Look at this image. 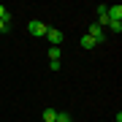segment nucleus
Returning <instances> with one entry per match:
<instances>
[{"label": "nucleus", "mask_w": 122, "mask_h": 122, "mask_svg": "<svg viewBox=\"0 0 122 122\" xmlns=\"http://www.w3.org/2000/svg\"><path fill=\"white\" fill-rule=\"evenodd\" d=\"M87 35H90V38H92V41H95V44H100V41H103V38H106V35H103V30H100V27H98L95 22H92V25H90V30H87Z\"/></svg>", "instance_id": "4"}, {"label": "nucleus", "mask_w": 122, "mask_h": 122, "mask_svg": "<svg viewBox=\"0 0 122 122\" xmlns=\"http://www.w3.org/2000/svg\"><path fill=\"white\" fill-rule=\"evenodd\" d=\"M0 19H5V22H11V16H8V11H5V5H0Z\"/></svg>", "instance_id": "10"}, {"label": "nucleus", "mask_w": 122, "mask_h": 122, "mask_svg": "<svg viewBox=\"0 0 122 122\" xmlns=\"http://www.w3.org/2000/svg\"><path fill=\"white\" fill-rule=\"evenodd\" d=\"M8 25H11V22H5V19H0V33H5V30H8Z\"/></svg>", "instance_id": "11"}, {"label": "nucleus", "mask_w": 122, "mask_h": 122, "mask_svg": "<svg viewBox=\"0 0 122 122\" xmlns=\"http://www.w3.org/2000/svg\"><path fill=\"white\" fill-rule=\"evenodd\" d=\"M41 117H44V122H54V119H57V111H54V109H46Z\"/></svg>", "instance_id": "5"}, {"label": "nucleus", "mask_w": 122, "mask_h": 122, "mask_svg": "<svg viewBox=\"0 0 122 122\" xmlns=\"http://www.w3.org/2000/svg\"><path fill=\"white\" fill-rule=\"evenodd\" d=\"M109 30H114V33H122V22H109Z\"/></svg>", "instance_id": "9"}, {"label": "nucleus", "mask_w": 122, "mask_h": 122, "mask_svg": "<svg viewBox=\"0 0 122 122\" xmlns=\"http://www.w3.org/2000/svg\"><path fill=\"white\" fill-rule=\"evenodd\" d=\"M60 54H62L60 46H49V60H60Z\"/></svg>", "instance_id": "6"}, {"label": "nucleus", "mask_w": 122, "mask_h": 122, "mask_svg": "<svg viewBox=\"0 0 122 122\" xmlns=\"http://www.w3.org/2000/svg\"><path fill=\"white\" fill-rule=\"evenodd\" d=\"M54 122H73V119H71V114H65V111H57V119Z\"/></svg>", "instance_id": "8"}, {"label": "nucleus", "mask_w": 122, "mask_h": 122, "mask_svg": "<svg viewBox=\"0 0 122 122\" xmlns=\"http://www.w3.org/2000/svg\"><path fill=\"white\" fill-rule=\"evenodd\" d=\"M27 30H30V35H35V38H41V35H46V30H49V27H46L44 22H38V19H33V22L27 25Z\"/></svg>", "instance_id": "2"}, {"label": "nucleus", "mask_w": 122, "mask_h": 122, "mask_svg": "<svg viewBox=\"0 0 122 122\" xmlns=\"http://www.w3.org/2000/svg\"><path fill=\"white\" fill-rule=\"evenodd\" d=\"M81 49H95V41H92L90 35H84L81 38Z\"/></svg>", "instance_id": "7"}, {"label": "nucleus", "mask_w": 122, "mask_h": 122, "mask_svg": "<svg viewBox=\"0 0 122 122\" xmlns=\"http://www.w3.org/2000/svg\"><path fill=\"white\" fill-rule=\"evenodd\" d=\"M46 38H49V44H52V46H60L62 38H65V33L57 30V27H49V30H46Z\"/></svg>", "instance_id": "1"}, {"label": "nucleus", "mask_w": 122, "mask_h": 122, "mask_svg": "<svg viewBox=\"0 0 122 122\" xmlns=\"http://www.w3.org/2000/svg\"><path fill=\"white\" fill-rule=\"evenodd\" d=\"M106 16H109V22H122V5H109Z\"/></svg>", "instance_id": "3"}]
</instances>
